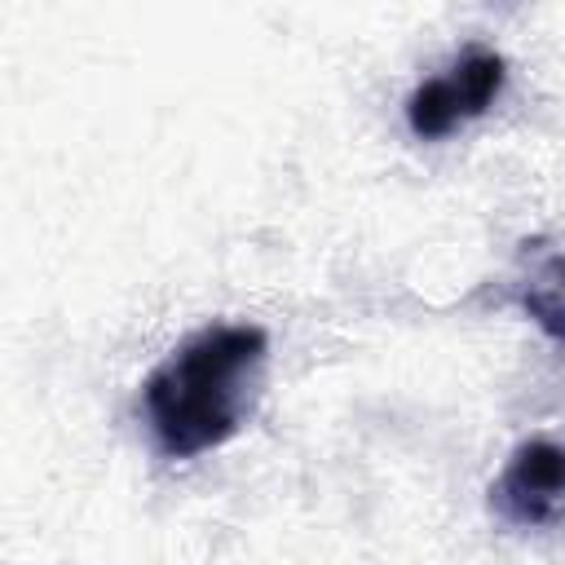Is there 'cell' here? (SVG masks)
<instances>
[{
    "label": "cell",
    "mask_w": 565,
    "mask_h": 565,
    "mask_svg": "<svg viewBox=\"0 0 565 565\" xmlns=\"http://www.w3.org/2000/svg\"><path fill=\"white\" fill-rule=\"evenodd\" d=\"M265 331L221 322L172 349L141 384V411L168 459H194L238 433L247 388L265 362Z\"/></svg>",
    "instance_id": "1"
},
{
    "label": "cell",
    "mask_w": 565,
    "mask_h": 565,
    "mask_svg": "<svg viewBox=\"0 0 565 565\" xmlns=\"http://www.w3.org/2000/svg\"><path fill=\"white\" fill-rule=\"evenodd\" d=\"M508 79V66L499 53L490 49H472L463 53L455 66L428 75L411 97H406V124L415 137L424 141H437L446 132H455L459 124L477 119L490 110V102L499 97Z\"/></svg>",
    "instance_id": "2"
},
{
    "label": "cell",
    "mask_w": 565,
    "mask_h": 565,
    "mask_svg": "<svg viewBox=\"0 0 565 565\" xmlns=\"http://www.w3.org/2000/svg\"><path fill=\"white\" fill-rule=\"evenodd\" d=\"M561 446L552 437L516 446L503 477L494 481V508L512 525H556L561 516Z\"/></svg>",
    "instance_id": "3"
}]
</instances>
